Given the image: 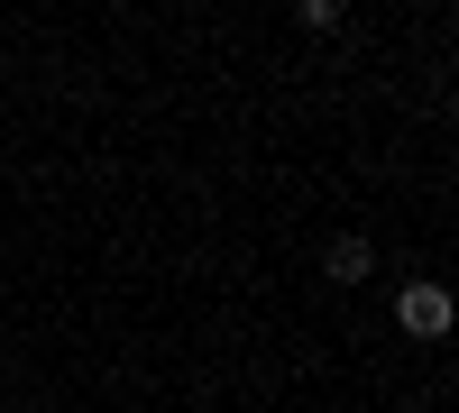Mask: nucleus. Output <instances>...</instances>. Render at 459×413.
<instances>
[{"label":"nucleus","instance_id":"obj_2","mask_svg":"<svg viewBox=\"0 0 459 413\" xmlns=\"http://www.w3.org/2000/svg\"><path fill=\"white\" fill-rule=\"evenodd\" d=\"M322 267H331V285H359V276H368V267H377V248H368V239H359V230H340V239H331V248H322Z\"/></svg>","mask_w":459,"mask_h":413},{"label":"nucleus","instance_id":"obj_1","mask_svg":"<svg viewBox=\"0 0 459 413\" xmlns=\"http://www.w3.org/2000/svg\"><path fill=\"white\" fill-rule=\"evenodd\" d=\"M395 322L413 331V340H441V331H450V285H432V276L404 285V294H395Z\"/></svg>","mask_w":459,"mask_h":413}]
</instances>
